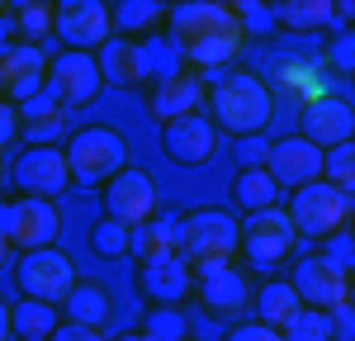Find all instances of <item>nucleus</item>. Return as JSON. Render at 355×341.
I'll return each mask as SVG.
<instances>
[{
    "label": "nucleus",
    "mask_w": 355,
    "mask_h": 341,
    "mask_svg": "<svg viewBox=\"0 0 355 341\" xmlns=\"http://www.w3.org/2000/svg\"><path fill=\"white\" fill-rule=\"evenodd\" d=\"M209 105H214V123L237 138H256L275 114L266 81H256L246 71H232L227 81H218V90H209Z\"/></svg>",
    "instance_id": "obj_1"
},
{
    "label": "nucleus",
    "mask_w": 355,
    "mask_h": 341,
    "mask_svg": "<svg viewBox=\"0 0 355 341\" xmlns=\"http://www.w3.org/2000/svg\"><path fill=\"white\" fill-rule=\"evenodd\" d=\"M67 166H71L76 185H110L119 170H128V142L110 123L76 128L67 142Z\"/></svg>",
    "instance_id": "obj_2"
},
{
    "label": "nucleus",
    "mask_w": 355,
    "mask_h": 341,
    "mask_svg": "<svg viewBox=\"0 0 355 341\" xmlns=\"http://www.w3.org/2000/svg\"><path fill=\"white\" fill-rule=\"evenodd\" d=\"M242 247V227L223 209H194L180 218V256L190 265H227V256Z\"/></svg>",
    "instance_id": "obj_3"
},
{
    "label": "nucleus",
    "mask_w": 355,
    "mask_h": 341,
    "mask_svg": "<svg viewBox=\"0 0 355 341\" xmlns=\"http://www.w3.org/2000/svg\"><path fill=\"white\" fill-rule=\"evenodd\" d=\"M15 284H19V294L24 299H38V304H67V294H71V284H76V265H71V256L53 252V247H43V252H24L15 261Z\"/></svg>",
    "instance_id": "obj_4"
},
{
    "label": "nucleus",
    "mask_w": 355,
    "mask_h": 341,
    "mask_svg": "<svg viewBox=\"0 0 355 341\" xmlns=\"http://www.w3.org/2000/svg\"><path fill=\"white\" fill-rule=\"evenodd\" d=\"M351 204L355 199H346L341 190H331L327 180H318V185L294 190V204H289L284 213H289L294 232H303V237H327V232H336V227L351 218Z\"/></svg>",
    "instance_id": "obj_5"
},
{
    "label": "nucleus",
    "mask_w": 355,
    "mask_h": 341,
    "mask_svg": "<svg viewBox=\"0 0 355 341\" xmlns=\"http://www.w3.org/2000/svg\"><path fill=\"white\" fill-rule=\"evenodd\" d=\"M166 24H171V48L185 53V48L214 38V33L242 28V19H237V10L223 5V0H185V5H175V10L166 15Z\"/></svg>",
    "instance_id": "obj_6"
},
{
    "label": "nucleus",
    "mask_w": 355,
    "mask_h": 341,
    "mask_svg": "<svg viewBox=\"0 0 355 341\" xmlns=\"http://www.w3.org/2000/svg\"><path fill=\"white\" fill-rule=\"evenodd\" d=\"M237 252L256 265V270H270L284 256L294 252V223L284 209H266V213H246L242 223V247Z\"/></svg>",
    "instance_id": "obj_7"
},
{
    "label": "nucleus",
    "mask_w": 355,
    "mask_h": 341,
    "mask_svg": "<svg viewBox=\"0 0 355 341\" xmlns=\"http://www.w3.org/2000/svg\"><path fill=\"white\" fill-rule=\"evenodd\" d=\"M294 294L303 299V308H318V313H331L336 304H346V289H351V275L341 261L331 256H308L294 265Z\"/></svg>",
    "instance_id": "obj_8"
},
{
    "label": "nucleus",
    "mask_w": 355,
    "mask_h": 341,
    "mask_svg": "<svg viewBox=\"0 0 355 341\" xmlns=\"http://www.w3.org/2000/svg\"><path fill=\"white\" fill-rule=\"evenodd\" d=\"M110 28H114L110 5H100V0H67L57 10L53 33L67 43V53H90V48L110 43Z\"/></svg>",
    "instance_id": "obj_9"
},
{
    "label": "nucleus",
    "mask_w": 355,
    "mask_h": 341,
    "mask_svg": "<svg viewBox=\"0 0 355 341\" xmlns=\"http://www.w3.org/2000/svg\"><path fill=\"white\" fill-rule=\"evenodd\" d=\"M19 195L28 199H53L71 185V166H67V152L62 147H28L24 157L10 166Z\"/></svg>",
    "instance_id": "obj_10"
},
{
    "label": "nucleus",
    "mask_w": 355,
    "mask_h": 341,
    "mask_svg": "<svg viewBox=\"0 0 355 341\" xmlns=\"http://www.w3.org/2000/svg\"><path fill=\"white\" fill-rule=\"evenodd\" d=\"M322 161H327V152L313 147V142L299 133V138L270 142V161H266V170L275 175L279 190H303V185H318V180H322Z\"/></svg>",
    "instance_id": "obj_11"
},
{
    "label": "nucleus",
    "mask_w": 355,
    "mask_h": 341,
    "mask_svg": "<svg viewBox=\"0 0 355 341\" xmlns=\"http://www.w3.org/2000/svg\"><path fill=\"white\" fill-rule=\"evenodd\" d=\"M100 85H105V76H100V62L90 53H62L48 62V90L62 100V110L90 105L100 95Z\"/></svg>",
    "instance_id": "obj_12"
},
{
    "label": "nucleus",
    "mask_w": 355,
    "mask_h": 341,
    "mask_svg": "<svg viewBox=\"0 0 355 341\" xmlns=\"http://www.w3.org/2000/svg\"><path fill=\"white\" fill-rule=\"evenodd\" d=\"M162 147H166V157L180 161V166H204V161H214V152H218V123L204 119V114L162 123Z\"/></svg>",
    "instance_id": "obj_13"
},
{
    "label": "nucleus",
    "mask_w": 355,
    "mask_h": 341,
    "mask_svg": "<svg viewBox=\"0 0 355 341\" xmlns=\"http://www.w3.org/2000/svg\"><path fill=\"white\" fill-rule=\"evenodd\" d=\"M105 209H110V218L119 223H147L152 213H157V185H152V175L147 170H119L110 185H105Z\"/></svg>",
    "instance_id": "obj_14"
},
{
    "label": "nucleus",
    "mask_w": 355,
    "mask_h": 341,
    "mask_svg": "<svg viewBox=\"0 0 355 341\" xmlns=\"http://www.w3.org/2000/svg\"><path fill=\"white\" fill-rule=\"evenodd\" d=\"M0 81H5V100L10 105H24L38 90H48V57L28 43H15L0 53Z\"/></svg>",
    "instance_id": "obj_15"
},
{
    "label": "nucleus",
    "mask_w": 355,
    "mask_h": 341,
    "mask_svg": "<svg viewBox=\"0 0 355 341\" xmlns=\"http://www.w3.org/2000/svg\"><path fill=\"white\" fill-rule=\"evenodd\" d=\"M57 227H62V218H57L53 199H28V195H19L15 204H10V247L43 252V247H53Z\"/></svg>",
    "instance_id": "obj_16"
},
{
    "label": "nucleus",
    "mask_w": 355,
    "mask_h": 341,
    "mask_svg": "<svg viewBox=\"0 0 355 341\" xmlns=\"http://www.w3.org/2000/svg\"><path fill=\"white\" fill-rule=\"evenodd\" d=\"M355 133V110L346 100H336V95H318L308 110H303V138L313 142V147H341V142H351Z\"/></svg>",
    "instance_id": "obj_17"
},
{
    "label": "nucleus",
    "mask_w": 355,
    "mask_h": 341,
    "mask_svg": "<svg viewBox=\"0 0 355 341\" xmlns=\"http://www.w3.org/2000/svg\"><path fill=\"white\" fill-rule=\"evenodd\" d=\"M137 289L157 304V308H180V299L194 289L190 261L185 256H171V261H152L137 270Z\"/></svg>",
    "instance_id": "obj_18"
},
{
    "label": "nucleus",
    "mask_w": 355,
    "mask_h": 341,
    "mask_svg": "<svg viewBox=\"0 0 355 341\" xmlns=\"http://www.w3.org/2000/svg\"><path fill=\"white\" fill-rule=\"evenodd\" d=\"M194 289H199L204 308H209V313H223V317L242 313L246 299H251L242 270H232V265H204V270L194 275Z\"/></svg>",
    "instance_id": "obj_19"
},
{
    "label": "nucleus",
    "mask_w": 355,
    "mask_h": 341,
    "mask_svg": "<svg viewBox=\"0 0 355 341\" xmlns=\"http://www.w3.org/2000/svg\"><path fill=\"white\" fill-rule=\"evenodd\" d=\"M95 62H100V76L110 85L152 81V53H147V43H133V38H110L105 53L95 57Z\"/></svg>",
    "instance_id": "obj_20"
},
{
    "label": "nucleus",
    "mask_w": 355,
    "mask_h": 341,
    "mask_svg": "<svg viewBox=\"0 0 355 341\" xmlns=\"http://www.w3.org/2000/svg\"><path fill=\"white\" fill-rule=\"evenodd\" d=\"M204 100H209L204 81L190 76V71H180V76H171V81H157V90H152V114H157L162 123H175V119L199 114Z\"/></svg>",
    "instance_id": "obj_21"
},
{
    "label": "nucleus",
    "mask_w": 355,
    "mask_h": 341,
    "mask_svg": "<svg viewBox=\"0 0 355 341\" xmlns=\"http://www.w3.org/2000/svg\"><path fill=\"white\" fill-rule=\"evenodd\" d=\"M128 252L137 256V265H152V261L180 256V223L166 218V213H152L147 223H137L133 232H128Z\"/></svg>",
    "instance_id": "obj_22"
},
{
    "label": "nucleus",
    "mask_w": 355,
    "mask_h": 341,
    "mask_svg": "<svg viewBox=\"0 0 355 341\" xmlns=\"http://www.w3.org/2000/svg\"><path fill=\"white\" fill-rule=\"evenodd\" d=\"M303 313V299L294 294V284L289 280H275V284H261V294H256V317L275 327V332H284L294 317Z\"/></svg>",
    "instance_id": "obj_23"
},
{
    "label": "nucleus",
    "mask_w": 355,
    "mask_h": 341,
    "mask_svg": "<svg viewBox=\"0 0 355 341\" xmlns=\"http://www.w3.org/2000/svg\"><path fill=\"white\" fill-rule=\"evenodd\" d=\"M110 313H114V304H110V294H105V284H95V280L71 284V294H67V317H71V322L100 332V327L110 322Z\"/></svg>",
    "instance_id": "obj_24"
},
{
    "label": "nucleus",
    "mask_w": 355,
    "mask_h": 341,
    "mask_svg": "<svg viewBox=\"0 0 355 341\" xmlns=\"http://www.w3.org/2000/svg\"><path fill=\"white\" fill-rule=\"evenodd\" d=\"M10 322H15V337L19 341H53V332L62 327L57 308L53 304H38V299H24L19 308H10Z\"/></svg>",
    "instance_id": "obj_25"
},
{
    "label": "nucleus",
    "mask_w": 355,
    "mask_h": 341,
    "mask_svg": "<svg viewBox=\"0 0 355 341\" xmlns=\"http://www.w3.org/2000/svg\"><path fill=\"white\" fill-rule=\"evenodd\" d=\"M232 199L242 204L246 213H266V209H275V199H279V185H275L270 170H237Z\"/></svg>",
    "instance_id": "obj_26"
},
{
    "label": "nucleus",
    "mask_w": 355,
    "mask_h": 341,
    "mask_svg": "<svg viewBox=\"0 0 355 341\" xmlns=\"http://www.w3.org/2000/svg\"><path fill=\"white\" fill-rule=\"evenodd\" d=\"M237 53H242V28H227V33H214V38H204V43L185 48L180 57H190L199 71H218V67H227Z\"/></svg>",
    "instance_id": "obj_27"
},
{
    "label": "nucleus",
    "mask_w": 355,
    "mask_h": 341,
    "mask_svg": "<svg viewBox=\"0 0 355 341\" xmlns=\"http://www.w3.org/2000/svg\"><path fill=\"white\" fill-rule=\"evenodd\" d=\"M275 19H284V24L299 28V33H308V28H327V24H341L331 0H289V5H279V10H275Z\"/></svg>",
    "instance_id": "obj_28"
},
{
    "label": "nucleus",
    "mask_w": 355,
    "mask_h": 341,
    "mask_svg": "<svg viewBox=\"0 0 355 341\" xmlns=\"http://www.w3.org/2000/svg\"><path fill=\"white\" fill-rule=\"evenodd\" d=\"M322 180H327L331 190H341L346 199H355V138L327 152V161H322Z\"/></svg>",
    "instance_id": "obj_29"
},
{
    "label": "nucleus",
    "mask_w": 355,
    "mask_h": 341,
    "mask_svg": "<svg viewBox=\"0 0 355 341\" xmlns=\"http://www.w3.org/2000/svg\"><path fill=\"white\" fill-rule=\"evenodd\" d=\"M114 24L128 28V33H142V28H152L157 19H166L171 10L166 5H157V0H119V5H110Z\"/></svg>",
    "instance_id": "obj_30"
},
{
    "label": "nucleus",
    "mask_w": 355,
    "mask_h": 341,
    "mask_svg": "<svg viewBox=\"0 0 355 341\" xmlns=\"http://www.w3.org/2000/svg\"><path fill=\"white\" fill-rule=\"evenodd\" d=\"M53 24H57L53 5H38V0H33V5H19V10H15V33H24L28 48H33L43 33H53Z\"/></svg>",
    "instance_id": "obj_31"
},
{
    "label": "nucleus",
    "mask_w": 355,
    "mask_h": 341,
    "mask_svg": "<svg viewBox=\"0 0 355 341\" xmlns=\"http://www.w3.org/2000/svg\"><path fill=\"white\" fill-rule=\"evenodd\" d=\"M128 232H133V227L128 223H119V218H110V213H105V218H100V223L90 227V247H95V256H123L128 252Z\"/></svg>",
    "instance_id": "obj_32"
},
{
    "label": "nucleus",
    "mask_w": 355,
    "mask_h": 341,
    "mask_svg": "<svg viewBox=\"0 0 355 341\" xmlns=\"http://www.w3.org/2000/svg\"><path fill=\"white\" fill-rule=\"evenodd\" d=\"M147 327H142V337L147 341H185V313L180 308H157L142 317Z\"/></svg>",
    "instance_id": "obj_33"
},
{
    "label": "nucleus",
    "mask_w": 355,
    "mask_h": 341,
    "mask_svg": "<svg viewBox=\"0 0 355 341\" xmlns=\"http://www.w3.org/2000/svg\"><path fill=\"white\" fill-rule=\"evenodd\" d=\"M284 341H331V317L318 308H303L289 327H284Z\"/></svg>",
    "instance_id": "obj_34"
},
{
    "label": "nucleus",
    "mask_w": 355,
    "mask_h": 341,
    "mask_svg": "<svg viewBox=\"0 0 355 341\" xmlns=\"http://www.w3.org/2000/svg\"><path fill=\"white\" fill-rule=\"evenodd\" d=\"M15 110H19V128H28V123H43V119H57V114H67V110H62V100H57L53 90H38L33 100L15 105Z\"/></svg>",
    "instance_id": "obj_35"
},
{
    "label": "nucleus",
    "mask_w": 355,
    "mask_h": 341,
    "mask_svg": "<svg viewBox=\"0 0 355 341\" xmlns=\"http://www.w3.org/2000/svg\"><path fill=\"white\" fill-rule=\"evenodd\" d=\"M237 161H242V170H266V161H270V142L261 138H237Z\"/></svg>",
    "instance_id": "obj_36"
},
{
    "label": "nucleus",
    "mask_w": 355,
    "mask_h": 341,
    "mask_svg": "<svg viewBox=\"0 0 355 341\" xmlns=\"http://www.w3.org/2000/svg\"><path fill=\"white\" fill-rule=\"evenodd\" d=\"M62 133H67V114H57V119H43V123H28V128H24L28 147H53Z\"/></svg>",
    "instance_id": "obj_37"
},
{
    "label": "nucleus",
    "mask_w": 355,
    "mask_h": 341,
    "mask_svg": "<svg viewBox=\"0 0 355 341\" xmlns=\"http://www.w3.org/2000/svg\"><path fill=\"white\" fill-rule=\"evenodd\" d=\"M223 341H284V332H275V327H266V322H237Z\"/></svg>",
    "instance_id": "obj_38"
},
{
    "label": "nucleus",
    "mask_w": 355,
    "mask_h": 341,
    "mask_svg": "<svg viewBox=\"0 0 355 341\" xmlns=\"http://www.w3.org/2000/svg\"><path fill=\"white\" fill-rule=\"evenodd\" d=\"M327 317H331V341H355V308L351 304H336Z\"/></svg>",
    "instance_id": "obj_39"
},
{
    "label": "nucleus",
    "mask_w": 355,
    "mask_h": 341,
    "mask_svg": "<svg viewBox=\"0 0 355 341\" xmlns=\"http://www.w3.org/2000/svg\"><path fill=\"white\" fill-rule=\"evenodd\" d=\"M237 15H242V24L246 28H256V33H266V28L275 24V10L270 5H232Z\"/></svg>",
    "instance_id": "obj_40"
},
{
    "label": "nucleus",
    "mask_w": 355,
    "mask_h": 341,
    "mask_svg": "<svg viewBox=\"0 0 355 341\" xmlns=\"http://www.w3.org/2000/svg\"><path fill=\"white\" fill-rule=\"evenodd\" d=\"M331 62L346 67V71H355V33H341V38L331 43Z\"/></svg>",
    "instance_id": "obj_41"
},
{
    "label": "nucleus",
    "mask_w": 355,
    "mask_h": 341,
    "mask_svg": "<svg viewBox=\"0 0 355 341\" xmlns=\"http://www.w3.org/2000/svg\"><path fill=\"white\" fill-rule=\"evenodd\" d=\"M53 341H105V337H100L95 327H81V322H62L53 332Z\"/></svg>",
    "instance_id": "obj_42"
},
{
    "label": "nucleus",
    "mask_w": 355,
    "mask_h": 341,
    "mask_svg": "<svg viewBox=\"0 0 355 341\" xmlns=\"http://www.w3.org/2000/svg\"><path fill=\"white\" fill-rule=\"evenodd\" d=\"M15 133H19V110H15L10 100H0V147L15 138Z\"/></svg>",
    "instance_id": "obj_43"
},
{
    "label": "nucleus",
    "mask_w": 355,
    "mask_h": 341,
    "mask_svg": "<svg viewBox=\"0 0 355 341\" xmlns=\"http://www.w3.org/2000/svg\"><path fill=\"white\" fill-rule=\"evenodd\" d=\"M10 33H15V19H5V5H0V53L10 48Z\"/></svg>",
    "instance_id": "obj_44"
},
{
    "label": "nucleus",
    "mask_w": 355,
    "mask_h": 341,
    "mask_svg": "<svg viewBox=\"0 0 355 341\" xmlns=\"http://www.w3.org/2000/svg\"><path fill=\"white\" fill-rule=\"evenodd\" d=\"M15 337V322H10V308H5V299H0V341Z\"/></svg>",
    "instance_id": "obj_45"
},
{
    "label": "nucleus",
    "mask_w": 355,
    "mask_h": 341,
    "mask_svg": "<svg viewBox=\"0 0 355 341\" xmlns=\"http://www.w3.org/2000/svg\"><path fill=\"white\" fill-rule=\"evenodd\" d=\"M0 242L10 247V204L5 199H0Z\"/></svg>",
    "instance_id": "obj_46"
},
{
    "label": "nucleus",
    "mask_w": 355,
    "mask_h": 341,
    "mask_svg": "<svg viewBox=\"0 0 355 341\" xmlns=\"http://www.w3.org/2000/svg\"><path fill=\"white\" fill-rule=\"evenodd\" d=\"M336 19H355V0H346V5H336Z\"/></svg>",
    "instance_id": "obj_47"
},
{
    "label": "nucleus",
    "mask_w": 355,
    "mask_h": 341,
    "mask_svg": "<svg viewBox=\"0 0 355 341\" xmlns=\"http://www.w3.org/2000/svg\"><path fill=\"white\" fill-rule=\"evenodd\" d=\"M114 341H147L142 332H123V337H114Z\"/></svg>",
    "instance_id": "obj_48"
},
{
    "label": "nucleus",
    "mask_w": 355,
    "mask_h": 341,
    "mask_svg": "<svg viewBox=\"0 0 355 341\" xmlns=\"http://www.w3.org/2000/svg\"><path fill=\"white\" fill-rule=\"evenodd\" d=\"M5 265H10V247L0 242V270H5Z\"/></svg>",
    "instance_id": "obj_49"
},
{
    "label": "nucleus",
    "mask_w": 355,
    "mask_h": 341,
    "mask_svg": "<svg viewBox=\"0 0 355 341\" xmlns=\"http://www.w3.org/2000/svg\"><path fill=\"white\" fill-rule=\"evenodd\" d=\"M346 304L355 308V275H351V289H346Z\"/></svg>",
    "instance_id": "obj_50"
},
{
    "label": "nucleus",
    "mask_w": 355,
    "mask_h": 341,
    "mask_svg": "<svg viewBox=\"0 0 355 341\" xmlns=\"http://www.w3.org/2000/svg\"><path fill=\"white\" fill-rule=\"evenodd\" d=\"M0 180H5V161H0Z\"/></svg>",
    "instance_id": "obj_51"
},
{
    "label": "nucleus",
    "mask_w": 355,
    "mask_h": 341,
    "mask_svg": "<svg viewBox=\"0 0 355 341\" xmlns=\"http://www.w3.org/2000/svg\"><path fill=\"white\" fill-rule=\"evenodd\" d=\"M351 247H355V237H351Z\"/></svg>",
    "instance_id": "obj_52"
},
{
    "label": "nucleus",
    "mask_w": 355,
    "mask_h": 341,
    "mask_svg": "<svg viewBox=\"0 0 355 341\" xmlns=\"http://www.w3.org/2000/svg\"><path fill=\"white\" fill-rule=\"evenodd\" d=\"M185 341H190V337H185Z\"/></svg>",
    "instance_id": "obj_53"
}]
</instances>
